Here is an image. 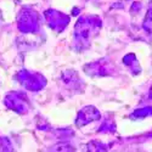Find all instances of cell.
I'll use <instances>...</instances> for the list:
<instances>
[{"label":"cell","instance_id":"obj_3","mask_svg":"<svg viewBox=\"0 0 152 152\" xmlns=\"http://www.w3.org/2000/svg\"><path fill=\"white\" fill-rule=\"evenodd\" d=\"M44 15L46 17L49 26L54 29H57V31H62L69 22L68 16H66L65 14H62V12L56 11V10H48V11H45Z\"/></svg>","mask_w":152,"mask_h":152},{"label":"cell","instance_id":"obj_5","mask_svg":"<svg viewBox=\"0 0 152 152\" xmlns=\"http://www.w3.org/2000/svg\"><path fill=\"white\" fill-rule=\"evenodd\" d=\"M151 9H152V0H151Z\"/></svg>","mask_w":152,"mask_h":152},{"label":"cell","instance_id":"obj_2","mask_svg":"<svg viewBox=\"0 0 152 152\" xmlns=\"http://www.w3.org/2000/svg\"><path fill=\"white\" fill-rule=\"evenodd\" d=\"M38 15L29 9H23L18 17V27L24 32H33L38 28Z\"/></svg>","mask_w":152,"mask_h":152},{"label":"cell","instance_id":"obj_1","mask_svg":"<svg viewBox=\"0 0 152 152\" xmlns=\"http://www.w3.org/2000/svg\"><path fill=\"white\" fill-rule=\"evenodd\" d=\"M101 26V21L96 16H84L75 24V39L79 42L89 40L90 35L97 32Z\"/></svg>","mask_w":152,"mask_h":152},{"label":"cell","instance_id":"obj_4","mask_svg":"<svg viewBox=\"0 0 152 152\" xmlns=\"http://www.w3.org/2000/svg\"><path fill=\"white\" fill-rule=\"evenodd\" d=\"M144 28L147 32H151L152 33V9H150L147 11V14H146L145 22H144Z\"/></svg>","mask_w":152,"mask_h":152}]
</instances>
